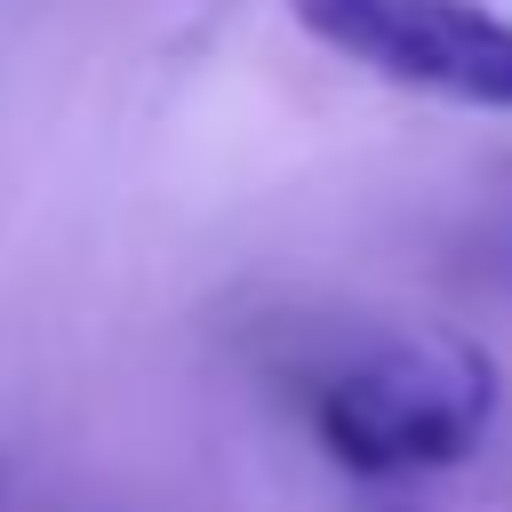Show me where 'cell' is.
Instances as JSON below:
<instances>
[{
	"mask_svg": "<svg viewBox=\"0 0 512 512\" xmlns=\"http://www.w3.org/2000/svg\"><path fill=\"white\" fill-rule=\"evenodd\" d=\"M312 440L352 480H416L464 464L496 424V368L448 328H376L296 368Z\"/></svg>",
	"mask_w": 512,
	"mask_h": 512,
	"instance_id": "cell-1",
	"label": "cell"
},
{
	"mask_svg": "<svg viewBox=\"0 0 512 512\" xmlns=\"http://www.w3.org/2000/svg\"><path fill=\"white\" fill-rule=\"evenodd\" d=\"M288 16L384 88L456 112H512V16L488 0H288Z\"/></svg>",
	"mask_w": 512,
	"mask_h": 512,
	"instance_id": "cell-2",
	"label": "cell"
}]
</instances>
